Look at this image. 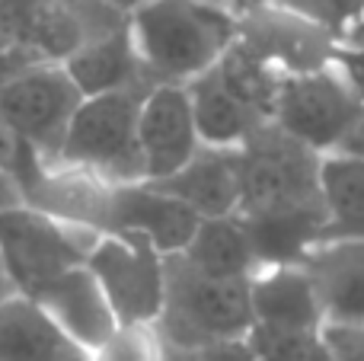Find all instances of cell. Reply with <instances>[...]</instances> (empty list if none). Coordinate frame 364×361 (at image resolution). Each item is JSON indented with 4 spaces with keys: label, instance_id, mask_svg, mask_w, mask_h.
I'll return each instance as SVG.
<instances>
[{
    "label": "cell",
    "instance_id": "obj_1",
    "mask_svg": "<svg viewBox=\"0 0 364 361\" xmlns=\"http://www.w3.org/2000/svg\"><path fill=\"white\" fill-rule=\"evenodd\" d=\"M128 32L151 87H188L233 48L240 16L208 0H144Z\"/></svg>",
    "mask_w": 364,
    "mask_h": 361
},
{
    "label": "cell",
    "instance_id": "obj_2",
    "mask_svg": "<svg viewBox=\"0 0 364 361\" xmlns=\"http://www.w3.org/2000/svg\"><path fill=\"white\" fill-rule=\"evenodd\" d=\"M284 74L240 42L208 74L188 83L195 125L205 147H243L275 115Z\"/></svg>",
    "mask_w": 364,
    "mask_h": 361
},
{
    "label": "cell",
    "instance_id": "obj_3",
    "mask_svg": "<svg viewBox=\"0 0 364 361\" xmlns=\"http://www.w3.org/2000/svg\"><path fill=\"white\" fill-rule=\"evenodd\" d=\"M147 93L151 90H125L83 99L68 128L58 163L51 166H64L106 185L144 183L138 119Z\"/></svg>",
    "mask_w": 364,
    "mask_h": 361
},
{
    "label": "cell",
    "instance_id": "obj_4",
    "mask_svg": "<svg viewBox=\"0 0 364 361\" xmlns=\"http://www.w3.org/2000/svg\"><path fill=\"white\" fill-rule=\"evenodd\" d=\"M252 298L250 281L201 275L182 256H166V301L157 330L166 345H214L250 339Z\"/></svg>",
    "mask_w": 364,
    "mask_h": 361
},
{
    "label": "cell",
    "instance_id": "obj_5",
    "mask_svg": "<svg viewBox=\"0 0 364 361\" xmlns=\"http://www.w3.org/2000/svg\"><path fill=\"white\" fill-rule=\"evenodd\" d=\"M100 230L64 221L36 205L0 211V256L13 291L36 301L61 275L87 266Z\"/></svg>",
    "mask_w": 364,
    "mask_h": 361
},
{
    "label": "cell",
    "instance_id": "obj_6",
    "mask_svg": "<svg viewBox=\"0 0 364 361\" xmlns=\"http://www.w3.org/2000/svg\"><path fill=\"white\" fill-rule=\"evenodd\" d=\"M125 23V13L100 0H0V38L29 51L38 64H64Z\"/></svg>",
    "mask_w": 364,
    "mask_h": 361
},
{
    "label": "cell",
    "instance_id": "obj_7",
    "mask_svg": "<svg viewBox=\"0 0 364 361\" xmlns=\"http://www.w3.org/2000/svg\"><path fill=\"white\" fill-rule=\"evenodd\" d=\"M240 166H243V198L237 215L323 205V153L284 134L275 122L259 128L240 147Z\"/></svg>",
    "mask_w": 364,
    "mask_h": 361
},
{
    "label": "cell",
    "instance_id": "obj_8",
    "mask_svg": "<svg viewBox=\"0 0 364 361\" xmlns=\"http://www.w3.org/2000/svg\"><path fill=\"white\" fill-rule=\"evenodd\" d=\"M364 115V99L336 68V61L314 74H291L278 87L275 122L284 134L316 153L342 151Z\"/></svg>",
    "mask_w": 364,
    "mask_h": 361
},
{
    "label": "cell",
    "instance_id": "obj_9",
    "mask_svg": "<svg viewBox=\"0 0 364 361\" xmlns=\"http://www.w3.org/2000/svg\"><path fill=\"white\" fill-rule=\"evenodd\" d=\"M87 269L122 326H157L166 301V256L134 234H100Z\"/></svg>",
    "mask_w": 364,
    "mask_h": 361
},
{
    "label": "cell",
    "instance_id": "obj_10",
    "mask_svg": "<svg viewBox=\"0 0 364 361\" xmlns=\"http://www.w3.org/2000/svg\"><path fill=\"white\" fill-rule=\"evenodd\" d=\"M83 96L61 64H38L13 83L0 87L4 122L45 160L58 163L68 128Z\"/></svg>",
    "mask_w": 364,
    "mask_h": 361
},
{
    "label": "cell",
    "instance_id": "obj_11",
    "mask_svg": "<svg viewBox=\"0 0 364 361\" xmlns=\"http://www.w3.org/2000/svg\"><path fill=\"white\" fill-rule=\"evenodd\" d=\"M237 42L284 77L314 74L336 61L342 42L316 23L275 4H262L240 16Z\"/></svg>",
    "mask_w": 364,
    "mask_h": 361
},
{
    "label": "cell",
    "instance_id": "obj_12",
    "mask_svg": "<svg viewBox=\"0 0 364 361\" xmlns=\"http://www.w3.org/2000/svg\"><path fill=\"white\" fill-rule=\"evenodd\" d=\"M201 217L179 198L151 183L109 185L100 234H134L151 240L164 256H179L192 243Z\"/></svg>",
    "mask_w": 364,
    "mask_h": 361
},
{
    "label": "cell",
    "instance_id": "obj_13",
    "mask_svg": "<svg viewBox=\"0 0 364 361\" xmlns=\"http://www.w3.org/2000/svg\"><path fill=\"white\" fill-rule=\"evenodd\" d=\"M144 183H164L201 151L192 99L186 87H154L141 102L138 119Z\"/></svg>",
    "mask_w": 364,
    "mask_h": 361
},
{
    "label": "cell",
    "instance_id": "obj_14",
    "mask_svg": "<svg viewBox=\"0 0 364 361\" xmlns=\"http://www.w3.org/2000/svg\"><path fill=\"white\" fill-rule=\"evenodd\" d=\"M36 301H38V307L48 313L51 323H55L77 349L87 352V355H93L122 326L112 304H109L106 291H102V285L93 279V272H90L87 266L61 275V279L45 288Z\"/></svg>",
    "mask_w": 364,
    "mask_h": 361
},
{
    "label": "cell",
    "instance_id": "obj_15",
    "mask_svg": "<svg viewBox=\"0 0 364 361\" xmlns=\"http://www.w3.org/2000/svg\"><path fill=\"white\" fill-rule=\"evenodd\" d=\"M151 185L188 205L201 221L205 217H230L240 211V198H243L240 147H201L176 176Z\"/></svg>",
    "mask_w": 364,
    "mask_h": 361
},
{
    "label": "cell",
    "instance_id": "obj_16",
    "mask_svg": "<svg viewBox=\"0 0 364 361\" xmlns=\"http://www.w3.org/2000/svg\"><path fill=\"white\" fill-rule=\"evenodd\" d=\"M304 269L320 294L326 330L364 326V240L320 243Z\"/></svg>",
    "mask_w": 364,
    "mask_h": 361
},
{
    "label": "cell",
    "instance_id": "obj_17",
    "mask_svg": "<svg viewBox=\"0 0 364 361\" xmlns=\"http://www.w3.org/2000/svg\"><path fill=\"white\" fill-rule=\"evenodd\" d=\"M252 320L259 330L282 333H316L326 330L320 294L304 266L259 269L250 279ZM252 326V330H256Z\"/></svg>",
    "mask_w": 364,
    "mask_h": 361
},
{
    "label": "cell",
    "instance_id": "obj_18",
    "mask_svg": "<svg viewBox=\"0 0 364 361\" xmlns=\"http://www.w3.org/2000/svg\"><path fill=\"white\" fill-rule=\"evenodd\" d=\"M240 217L246 224L259 269L304 266L307 256L323 243V230H326V208L323 205L256 211V215H240Z\"/></svg>",
    "mask_w": 364,
    "mask_h": 361
},
{
    "label": "cell",
    "instance_id": "obj_19",
    "mask_svg": "<svg viewBox=\"0 0 364 361\" xmlns=\"http://www.w3.org/2000/svg\"><path fill=\"white\" fill-rule=\"evenodd\" d=\"M0 361H90L26 294L0 298Z\"/></svg>",
    "mask_w": 364,
    "mask_h": 361
},
{
    "label": "cell",
    "instance_id": "obj_20",
    "mask_svg": "<svg viewBox=\"0 0 364 361\" xmlns=\"http://www.w3.org/2000/svg\"><path fill=\"white\" fill-rule=\"evenodd\" d=\"M61 68L68 70V77L80 90L83 99L106 93H125V90H154L144 77L138 51H134L128 23L122 29L90 42L74 58H68Z\"/></svg>",
    "mask_w": 364,
    "mask_h": 361
},
{
    "label": "cell",
    "instance_id": "obj_21",
    "mask_svg": "<svg viewBox=\"0 0 364 361\" xmlns=\"http://www.w3.org/2000/svg\"><path fill=\"white\" fill-rule=\"evenodd\" d=\"M195 272L227 281H250L256 275V253L240 215L205 217L186 253H179Z\"/></svg>",
    "mask_w": 364,
    "mask_h": 361
},
{
    "label": "cell",
    "instance_id": "obj_22",
    "mask_svg": "<svg viewBox=\"0 0 364 361\" xmlns=\"http://www.w3.org/2000/svg\"><path fill=\"white\" fill-rule=\"evenodd\" d=\"M320 195L326 208L323 243L364 240V157L326 153L320 166Z\"/></svg>",
    "mask_w": 364,
    "mask_h": 361
},
{
    "label": "cell",
    "instance_id": "obj_23",
    "mask_svg": "<svg viewBox=\"0 0 364 361\" xmlns=\"http://www.w3.org/2000/svg\"><path fill=\"white\" fill-rule=\"evenodd\" d=\"M275 6L297 13L336 36L342 45H352L364 26V0H269Z\"/></svg>",
    "mask_w": 364,
    "mask_h": 361
},
{
    "label": "cell",
    "instance_id": "obj_24",
    "mask_svg": "<svg viewBox=\"0 0 364 361\" xmlns=\"http://www.w3.org/2000/svg\"><path fill=\"white\" fill-rule=\"evenodd\" d=\"M250 345L259 361H333L326 330L316 333H282V330H252Z\"/></svg>",
    "mask_w": 364,
    "mask_h": 361
},
{
    "label": "cell",
    "instance_id": "obj_25",
    "mask_svg": "<svg viewBox=\"0 0 364 361\" xmlns=\"http://www.w3.org/2000/svg\"><path fill=\"white\" fill-rule=\"evenodd\" d=\"M166 343L157 326H119L90 361H164Z\"/></svg>",
    "mask_w": 364,
    "mask_h": 361
},
{
    "label": "cell",
    "instance_id": "obj_26",
    "mask_svg": "<svg viewBox=\"0 0 364 361\" xmlns=\"http://www.w3.org/2000/svg\"><path fill=\"white\" fill-rule=\"evenodd\" d=\"M48 166L51 163H45V160L6 125L4 115H0V170L10 179H16V185L23 189V198H29L32 192H36V185L42 183Z\"/></svg>",
    "mask_w": 364,
    "mask_h": 361
},
{
    "label": "cell",
    "instance_id": "obj_27",
    "mask_svg": "<svg viewBox=\"0 0 364 361\" xmlns=\"http://www.w3.org/2000/svg\"><path fill=\"white\" fill-rule=\"evenodd\" d=\"M164 361H259L252 352L250 339H237V343H214V345H166Z\"/></svg>",
    "mask_w": 364,
    "mask_h": 361
},
{
    "label": "cell",
    "instance_id": "obj_28",
    "mask_svg": "<svg viewBox=\"0 0 364 361\" xmlns=\"http://www.w3.org/2000/svg\"><path fill=\"white\" fill-rule=\"evenodd\" d=\"M333 361H364V326L358 330H326Z\"/></svg>",
    "mask_w": 364,
    "mask_h": 361
},
{
    "label": "cell",
    "instance_id": "obj_29",
    "mask_svg": "<svg viewBox=\"0 0 364 361\" xmlns=\"http://www.w3.org/2000/svg\"><path fill=\"white\" fill-rule=\"evenodd\" d=\"M336 68L348 77V83L358 90V96L364 99V42L342 45L339 55H336Z\"/></svg>",
    "mask_w": 364,
    "mask_h": 361
},
{
    "label": "cell",
    "instance_id": "obj_30",
    "mask_svg": "<svg viewBox=\"0 0 364 361\" xmlns=\"http://www.w3.org/2000/svg\"><path fill=\"white\" fill-rule=\"evenodd\" d=\"M23 189L16 185V179H10L4 170H0V211L13 208V205H23Z\"/></svg>",
    "mask_w": 364,
    "mask_h": 361
},
{
    "label": "cell",
    "instance_id": "obj_31",
    "mask_svg": "<svg viewBox=\"0 0 364 361\" xmlns=\"http://www.w3.org/2000/svg\"><path fill=\"white\" fill-rule=\"evenodd\" d=\"M336 153H339V151H336ZM342 153H358V157H364V115H361L358 128L352 131V138L342 144Z\"/></svg>",
    "mask_w": 364,
    "mask_h": 361
},
{
    "label": "cell",
    "instance_id": "obj_32",
    "mask_svg": "<svg viewBox=\"0 0 364 361\" xmlns=\"http://www.w3.org/2000/svg\"><path fill=\"white\" fill-rule=\"evenodd\" d=\"M208 4H220V6H230V10L237 13V16H243V13L256 10V6L269 4V0H208Z\"/></svg>",
    "mask_w": 364,
    "mask_h": 361
},
{
    "label": "cell",
    "instance_id": "obj_33",
    "mask_svg": "<svg viewBox=\"0 0 364 361\" xmlns=\"http://www.w3.org/2000/svg\"><path fill=\"white\" fill-rule=\"evenodd\" d=\"M100 4L112 6V10H119V13H125V16H128V13H132L138 4H144V0H100Z\"/></svg>",
    "mask_w": 364,
    "mask_h": 361
},
{
    "label": "cell",
    "instance_id": "obj_34",
    "mask_svg": "<svg viewBox=\"0 0 364 361\" xmlns=\"http://www.w3.org/2000/svg\"><path fill=\"white\" fill-rule=\"evenodd\" d=\"M6 294H13V285H10V279H6L4 256H0V298H6Z\"/></svg>",
    "mask_w": 364,
    "mask_h": 361
},
{
    "label": "cell",
    "instance_id": "obj_35",
    "mask_svg": "<svg viewBox=\"0 0 364 361\" xmlns=\"http://www.w3.org/2000/svg\"><path fill=\"white\" fill-rule=\"evenodd\" d=\"M358 42H364V26H361V36H358V38H355V42H352V45H358Z\"/></svg>",
    "mask_w": 364,
    "mask_h": 361
}]
</instances>
